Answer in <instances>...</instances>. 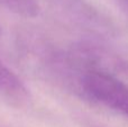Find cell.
<instances>
[{
	"label": "cell",
	"instance_id": "2",
	"mask_svg": "<svg viewBox=\"0 0 128 127\" xmlns=\"http://www.w3.org/2000/svg\"><path fill=\"white\" fill-rule=\"evenodd\" d=\"M0 100L14 108H25L32 102V94L22 79L0 58Z\"/></svg>",
	"mask_w": 128,
	"mask_h": 127
},
{
	"label": "cell",
	"instance_id": "3",
	"mask_svg": "<svg viewBox=\"0 0 128 127\" xmlns=\"http://www.w3.org/2000/svg\"><path fill=\"white\" fill-rule=\"evenodd\" d=\"M0 7L24 18H35L40 11L37 0H0Z\"/></svg>",
	"mask_w": 128,
	"mask_h": 127
},
{
	"label": "cell",
	"instance_id": "1",
	"mask_svg": "<svg viewBox=\"0 0 128 127\" xmlns=\"http://www.w3.org/2000/svg\"><path fill=\"white\" fill-rule=\"evenodd\" d=\"M80 84L90 99L128 117V86L115 76L100 70H89Z\"/></svg>",
	"mask_w": 128,
	"mask_h": 127
},
{
	"label": "cell",
	"instance_id": "4",
	"mask_svg": "<svg viewBox=\"0 0 128 127\" xmlns=\"http://www.w3.org/2000/svg\"><path fill=\"white\" fill-rule=\"evenodd\" d=\"M118 4V6L122 8V10L126 14V16L128 17V0H116Z\"/></svg>",
	"mask_w": 128,
	"mask_h": 127
}]
</instances>
